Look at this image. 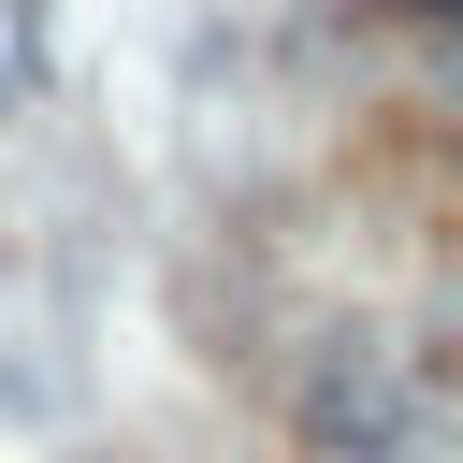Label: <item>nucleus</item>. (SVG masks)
Instances as JSON below:
<instances>
[{
    "instance_id": "f03ea898",
    "label": "nucleus",
    "mask_w": 463,
    "mask_h": 463,
    "mask_svg": "<svg viewBox=\"0 0 463 463\" xmlns=\"http://www.w3.org/2000/svg\"><path fill=\"white\" fill-rule=\"evenodd\" d=\"M434 101H449V116H463V29H449V43H434Z\"/></svg>"
},
{
    "instance_id": "f257e3e1",
    "label": "nucleus",
    "mask_w": 463,
    "mask_h": 463,
    "mask_svg": "<svg viewBox=\"0 0 463 463\" xmlns=\"http://www.w3.org/2000/svg\"><path fill=\"white\" fill-rule=\"evenodd\" d=\"M289 420H304L318 463H420V449H434V391H420L391 347H362V333H333V347L289 376Z\"/></svg>"
},
{
    "instance_id": "7ed1b4c3",
    "label": "nucleus",
    "mask_w": 463,
    "mask_h": 463,
    "mask_svg": "<svg viewBox=\"0 0 463 463\" xmlns=\"http://www.w3.org/2000/svg\"><path fill=\"white\" fill-rule=\"evenodd\" d=\"M391 14H420V29H463V0H391Z\"/></svg>"
}]
</instances>
